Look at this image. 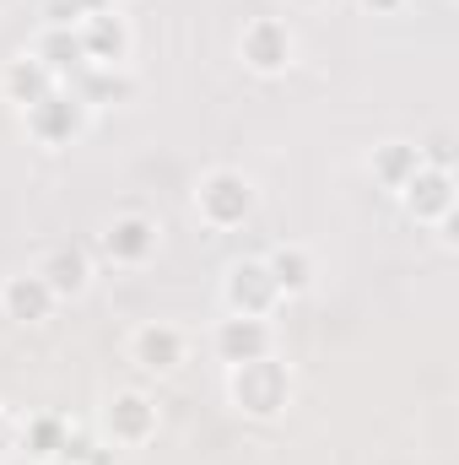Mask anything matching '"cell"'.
<instances>
[{
  "label": "cell",
  "instance_id": "cell-1",
  "mask_svg": "<svg viewBox=\"0 0 459 465\" xmlns=\"http://www.w3.org/2000/svg\"><path fill=\"white\" fill-rule=\"evenodd\" d=\"M222 390H228V406L238 417L276 422L298 395V373H292V362L281 351H270V357H254V362H232Z\"/></svg>",
  "mask_w": 459,
  "mask_h": 465
},
{
  "label": "cell",
  "instance_id": "cell-2",
  "mask_svg": "<svg viewBox=\"0 0 459 465\" xmlns=\"http://www.w3.org/2000/svg\"><path fill=\"white\" fill-rule=\"evenodd\" d=\"M190 206H195L200 228L232 232V228H243V223L259 212V184H254L243 168L217 163V168H206V173L195 179V190H190Z\"/></svg>",
  "mask_w": 459,
  "mask_h": 465
},
{
  "label": "cell",
  "instance_id": "cell-3",
  "mask_svg": "<svg viewBox=\"0 0 459 465\" xmlns=\"http://www.w3.org/2000/svg\"><path fill=\"white\" fill-rule=\"evenodd\" d=\"M162 428V411H157V395L141 390V384H124L109 390L103 406H98V439L114 444V450H146Z\"/></svg>",
  "mask_w": 459,
  "mask_h": 465
},
{
  "label": "cell",
  "instance_id": "cell-4",
  "mask_svg": "<svg viewBox=\"0 0 459 465\" xmlns=\"http://www.w3.org/2000/svg\"><path fill=\"white\" fill-rule=\"evenodd\" d=\"M22 135L33 141V146H44V152H65V146H76L82 135H87V124H93V109L60 82L54 93H44L38 104H27L22 109Z\"/></svg>",
  "mask_w": 459,
  "mask_h": 465
},
{
  "label": "cell",
  "instance_id": "cell-5",
  "mask_svg": "<svg viewBox=\"0 0 459 465\" xmlns=\"http://www.w3.org/2000/svg\"><path fill=\"white\" fill-rule=\"evenodd\" d=\"M93 249H98V260H109L114 271H141V265H151L157 249H162V223H157L151 212H141V206H124V212H114V217L98 228Z\"/></svg>",
  "mask_w": 459,
  "mask_h": 465
},
{
  "label": "cell",
  "instance_id": "cell-6",
  "mask_svg": "<svg viewBox=\"0 0 459 465\" xmlns=\"http://www.w3.org/2000/svg\"><path fill=\"white\" fill-rule=\"evenodd\" d=\"M238 60L259 82L287 76L298 65V33H292V22H281V16H249L243 33H238Z\"/></svg>",
  "mask_w": 459,
  "mask_h": 465
},
{
  "label": "cell",
  "instance_id": "cell-7",
  "mask_svg": "<svg viewBox=\"0 0 459 465\" xmlns=\"http://www.w3.org/2000/svg\"><path fill=\"white\" fill-rule=\"evenodd\" d=\"M124 357L141 379H173L190 362V331L173 320H146L124 336Z\"/></svg>",
  "mask_w": 459,
  "mask_h": 465
},
{
  "label": "cell",
  "instance_id": "cell-8",
  "mask_svg": "<svg viewBox=\"0 0 459 465\" xmlns=\"http://www.w3.org/2000/svg\"><path fill=\"white\" fill-rule=\"evenodd\" d=\"M222 309L228 314H249V320H270L281 309V287L265 271V254H243L222 271Z\"/></svg>",
  "mask_w": 459,
  "mask_h": 465
},
{
  "label": "cell",
  "instance_id": "cell-9",
  "mask_svg": "<svg viewBox=\"0 0 459 465\" xmlns=\"http://www.w3.org/2000/svg\"><path fill=\"white\" fill-rule=\"evenodd\" d=\"M400 201V212L416 223V228H438L444 217H454V168H438V163H422L416 168V179L395 195Z\"/></svg>",
  "mask_w": 459,
  "mask_h": 465
},
{
  "label": "cell",
  "instance_id": "cell-10",
  "mask_svg": "<svg viewBox=\"0 0 459 465\" xmlns=\"http://www.w3.org/2000/svg\"><path fill=\"white\" fill-rule=\"evenodd\" d=\"M76 33H82V54H87V65H130V54H135V27H130V16L124 11H93V16H82L76 22Z\"/></svg>",
  "mask_w": 459,
  "mask_h": 465
},
{
  "label": "cell",
  "instance_id": "cell-11",
  "mask_svg": "<svg viewBox=\"0 0 459 465\" xmlns=\"http://www.w3.org/2000/svg\"><path fill=\"white\" fill-rule=\"evenodd\" d=\"M33 271L49 282V292H54L60 303H76V298L93 292V254H87L82 243H49Z\"/></svg>",
  "mask_w": 459,
  "mask_h": 465
},
{
  "label": "cell",
  "instance_id": "cell-12",
  "mask_svg": "<svg viewBox=\"0 0 459 465\" xmlns=\"http://www.w3.org/2000/svg\"><path fill=\"white\" fill-rule=\"evenodd\" d=\"M54 309H60V298L49 292V282L38 276V271H11L5 282H0V314L11 320V325H49L54 320Z\"/></svg>",
  "mask_w": 459,
  "mask_h": 465
},
{
  "label": "cell",
  "instance_id": "cell-13",
  "mask_svg": "<svg viewBox=\"0 0 459 465\" xmlns=\"http://www.w3.org/2000/svg\"><path fill=\"white\" fill-rule=\"evenodd\" d=\"M211 351H217L222 368L270 357V351H276V325H270V320H249V314H228V320H217V331H211Z\"/></svg>",
  "mask_w": 459,
  "mask_h": 465
},
{
  "label": "cell",
  "instance_id": "cell-14",
  "mask_svg": "<svg viewBox=\"0 0 459 465\" xmlns=\"http://www.w3.org/2000/svg\"><path fill=\"white\" fill-rule=\"evenodd\" d=\"M60 87V76L33 54V49H16L5 65H0V104H11L16 114L27 109V104H38L44 93H54Z\"/></svg>",
  "mask_w": 459,
  "mask_h": 465
},
{
  "label": "cell",
  "instance_id": "cell-15",
  "mask_svg": "<svg viewBox=\"0 0 459 465\" xmlns=\"http://www.w3.org/2000/svg\"><path fill=\"white\" fill-rule=\"evenodd\" d=\"M71 428L76 422L65 411H27V417H16V455L33 465H54L65 439H71Z\"/></svg>",
  "mask_w": 459,
  "mask_h": 465
},
{
  "label": "cell",
  "instance_id": "cell-16",
  "mask_svg": "<svg viewBox=\"0 0 459 465\" xmlns=\"http://www.w3.org/2000/svg\"><path fill=\"white\" fill-rule=\"evenodd\" d=\"M265 271L276 276L281 303H292V298L314 292V282H319V260H314V249H308V243H298V238H287V243L265 249Z\"/></svg>",
  "mask_w": 459,
  "mask_h": 465
},
{
  "label": "cell",
  "instance_id": "cell-17",
  "mask_svg": "<svg viewBox=\"0 0 459 465\" xmlns=\"http://www.w3.org/2000/svg\"><path fill=\"white\" fill-rule=\"evenodd\" d=\"M65 87L98 114V109H114V104H130L135 98V71L130 65H82Z\"/></svg>",
  "mask_w": 459,
  "mask_h": 465
},
{
  "label": "cell",
  "instance_id": "cell-18",
  "mask_svg": "<svg viewBox=\"0 0 459 465\" xmlns=\"http://www.w3.org/2000/svg\"><path fill=\"white\" fill-rule=\"evenodd\" d=\"M416 168H422V146L416 141H378L373 152H367V179L378 184V190H389V195H400L411 179H416Z\"/></svg>",
  "mask_w": 459,
  "mask_h": 465
},
{
  "label": "cell",
  "instance_id": "cell-19",
  "mask_svg": "<svg viewBox=\"0 0 459 465\" xmlns=\"http://www.w3.org/2000/svg\"><path fill=\"white\" fill-rule=\"evenodd\" d=\"M60 82H71L82 65H87V54H82V33L76 27H38V38L27 44Z\"/></svg>",
  "mask_w": 459,
  "mask_h": 465
},
{
  "label": "cell",
  "instance_id": "cell-20",
  "mask_svg": "<svg viewBox=\"0 0 459 465\" xmlns=\"http://www.w3.org/2000/svg\"><path fill=\"white\" fill-rule=\"evenodd\" d=\"M54 465H119V450L114 444H103L98 433L71 428V439H65V450H60V460Z\"/></svg>",
  "mask_w": 459,
  "mask_h": 465
},
{
  "label": "cell",
  "instance_id": "cell-21",
  "mask_svg": "<svg viewBox=\"0 0 459 465\" xmlns=\"http://www.w3.org/2000/svg\"><path fill=\"white\" fill-rule=\"evenodd\" d=\"M38 16H44V27H76L87 11H82V0H44Z\"/></svg>",
  "mask_w": 459,
  "mask_h": 465
},
{
  "label": "cell",
  "instance_id": "cell-22",
  "mask_svg": "<svg viewBox=\"0 0 459 465\" xmlns=\"http://www.w3.org/2000/svg\"><path fill=\"white\" fill-rule=\"evenodd\" d=\"M5 450H16V417L5 411V401H0V455Z\"/></svg>",
  "mask_w": 459,
  "mask_h": 465
},
{
  "label": "cell",
  "instance_id": "cell-23",
  "mask_svg": "<svg viewBox=\"0 0 459 465\" xmlns=\"http://www.w3.org/2000/svg\"><path fill=\"white\" fill-rule=\"evenodd\" d=\"M362 11H373V16H395V11H405L411 0H356Z\"/></svg>",
  "mask_w": 459,
  "mask_h": 465
},
{
  "label": "cell",
  "instance_id": "cell-24",
  "mask_svg": "<svg viewBox=\"0 0 459 465\" xmlns=\"http://www.w3.org/2000/svg\"><path fill=\"white\" fill-rule=\"evenodd\" d=\"M433 232L444 238V249H454V243H459V223H454V217H444V223H438Z\"/></svg>",
  "mask_w": 459,
  "mask_h": 465
},
{
  "label": "cell",
  "instance_id": "cell-25",
  "mask_svg": "<svg viewBox=\"0 0 459 465\" xmlns=\"http://www.w3.org/2000/svg\"><path fill=\"white\" fill-rule=\"evenodd\" d=\"M119 0H82V11H87V16H93V11H114Z\"/></svg>",
  "mask_w": 459,
  "mask_h": 465
},
{
  "label": "cell",
  "instance_id": "cell-26",
  "mask_svg": "<svg viewBox=\"0 0 459 465\" xmlns=\"http://www.w3.org/2000/svg\"><path fill=\"white\" fill-rule=\"evenodd\" d=\"M22 465H33V460H22Z\"/></svg>",
  "mask_w": 459,
  "mask_h": 465
},
{
  "label": "cell",
  "instance_id": "cell-27",
  "mask_svg": "<svg viewBox=\"0 0 459 465\" xmlns=\"http://www.w3.org/2000/svg\"><path fill=\"white\" fill-rule=\"evenodd\" d=\"M119 5H124V0H119Z\"/></svg>",
  "mask_w": 459,
  "mask_h": 465
}]
</instances>
